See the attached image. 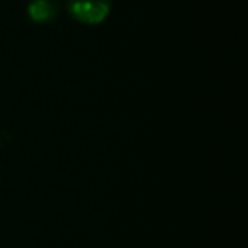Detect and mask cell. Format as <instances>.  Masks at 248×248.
<instances>
[{"label":"cell","mask_w":248,"mask_h":248,"mask_svg":"<svg viewBox=\"0 0 248 248\" xmlns=\"http://www.w3.org/2000/svg\"><path fill=\"white\" fill-rule=\"evenodd\" d=\"M112 0H66V11L75 21L87 26L102 24L110 14Z\"/></svg>","instance_id":"6da1fadb"},{"label":"cell","mask_w":248,"mask_h":248,"mask_svg":"<svg viewBox=\"0 0 248 248\" xmlns=\"http://www.w3.org/2000/svg\"><path fill=\"white\" fill-rule=\"evenodd\" d=\"M28 16L34 24H51L58 19L60 5L56 0H31L28 5Z\"/></svg>","instance_id":"7a4b0ae2"}]
</instances>
